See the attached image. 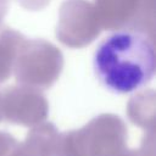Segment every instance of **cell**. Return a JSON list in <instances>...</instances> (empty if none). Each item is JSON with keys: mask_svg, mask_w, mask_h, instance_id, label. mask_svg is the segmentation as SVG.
Listing matches in <instances>:
<instances>
[{"mask_svg": "<svg viewBox=\"0 0 156 156\" xmlns=\"http://www.w3.org/2000/svg\"><path fill=\"white\" fill-rule=\"evenodd\" d=\"M155 48L143 32L119 29L104 38L93 56L98 80L110 91L129 94L145 87L155 74Z\"/></svg>", "mask_w": 156, "mask_h": 156, "instance_id": "obj_1", "label": "cell"}]
</instances>
